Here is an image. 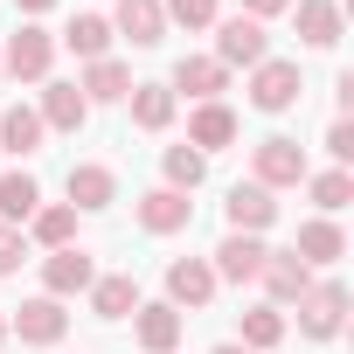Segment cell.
<instances>
[{"instance_id":"21","label":"cell","mask_w":354,"mask_h":354,"mask_svg":"<svg viewBox=\"0 0 354 354\" xmlns=\"http://www.w3.org/2000/svg\"><path fill=\"white\" fill-rule=\"evenodd\" d=\"M91 104H118V97H132V70L118 63V56H97V63H84V84H77Z\"/></svg>"},{"instance_id":"3","label":"cell","mask_w":354,"mask_h":354,"mask_svg":"<svg viewBox=\"0 0 354 354\" xmlns=\"http://www.w3.org/2000/svg\"><path fill=\"white\" fill-rule=\"evenodd\" d=\"M49 63H56V35L35 21H21L8 35V49H0V70H15L21 84H49Z\"/></svg>"},{"instance_id":"13","label":"cell","mask_w":354,"mask_h":354,"mask_svg":"<svg viewBox=\"0 0 354 354\" xmlns=\"http://www.w3.org/2000/svg\"><path fill=\"white\" fill-rule=\"evenodd\" d=\"M167 91H174V97H195V104H216V97L230 91V70H223L216 56H181L174 77H167Z\"/></svg>"},{"instance_id":"9","label":"cell","mask_w":354,"mask_h":354,"mask_svg":"<svg viewBox=\"0 0 354 354\" xmlns=\"http://www.w3.org/2000/svg\"><path fill=\"white\" fill-rule=\"evenodd\" d=\"M209 299H216L209 257H174V264H167V306H174V313H202Z\"/></svg>"},{"instance_id":"16","label":"cell","mask_w":354,"mask_h":354,"mask_svg":"<svg viewBox=\"0 0 354 354\" xmlns=\"http://www.w3.org/2000/svg\"><path fill=\"white\" fill-rule=\"evenodd\" d=\"M35 118H42V132H84L91 97H84L77 84H49V91H42V104H35Z\"/></svg>"},{"instance_id":"1","label":"cell","mask_w":354,"mask_h":354,"mask_svg":"<svg viewBox=\"0 0 354 354\" xmlns=\"http://www.w3.org/2000/svg\"><path fill=\"white\" fill-rule=\"evenodd\" d=\"M306 174H313V167H306V146H299V139L271 132V139L250 146V181H257V188H271V195H278V188H306Z\"/></svg>"},{"instance_id":"4","label":"cell","mask_w":354,"mask_h":354,"mask_svg":"<svg viewBox=\"0 0 354 354\" xmlns=\"http://www.w3.org/2000/svg\"><path fill=\"white\" fill-rule=\"evenodd\" d=\"M271 56V35H264V21H250V15H230V21H216V63L223 70H257Z\"/></svg>"},{"instance_id":"2","label":"cell","mask_w":354,"mask_h":354,"mask_svg":"<svg viewBox=\"0 0 354 354\" xmlns=\"http://www.w3.org/2000/svg\"><path fill=\"white\" fill-rule=\"evenodd\" d=\"M299 97H306V77H299L292 56H264V63L250 70V104H257V111L278 118V111H292Z\"/></svg>"},{"instance_id":"33","label":"cell","mask_w":354,"mask_h":354,"mask_svg":"<svg viewBox=\"0 0 354 354\" xmlns=\"http://www.w3.org/2000/svg\"><path fill=\"white\" fill-rule=\"evenodd\" d=\"M326 153H333V167L354 160V118H333V125H326Z\"/></svg>"},{"instance_id":"18","label":"cell","mask_w":354,"mask_h":354,"mask_svg":"<svg viewBox=\"0 0 354 354\" xmlns=\"http://www.w3.org/2000/svg\"><path fill=\"white\" fill-rule=\"evenodd\" d=\"M230 139H236V111H230L223 97H216V104H195V111H188V146H195L202 160H209L216 146H230Z\"/></svg>"},{"instance_id":"11","label":"cell","mask_w":354,"mask_h":354,"mask_svg":"<svg viewBox=\"0 0 354 354\" xmlns=\"http://www.w3.org/2000/svg\"><path fill=\"white\" fill-rule=\"evenodd\" d=\"M223 216H230V236H264V230L278 223V202H271V188L236 181V188H230V202H223Z\"/></svg>"},{"instance_id":"27","label":"cell","mask_w":354,"mask_h":354,"mask_svg":"<svg viewBox=\"0 0 354 354\" xmlns=\"http://www.w3.org/2000/svg\"><path fill=\"white\" fill-rule=\"evenodd\" d=\"M299 42L306 49H333L340 42V8L333 0H299Z\"/></svg>"},{"instance_id":"37","label":"cell","mask_w":354,"mask_h":354,"mask_svg":"<svg viewBox=\"0 0 354 354\" xmlns=\"http://www.w3.org/2000/svg\"><path fill=\"white\" fill-rule=\"evenodd\" d=\"M0 340H8V313H0Z\"/></svg>"},{"instance_id":"14","label":"cell","mask_w":354,"mask_h":354,"mask_svg":"<svg viewBox=\"0 0 354 354\" xmlns=\"http://www.w3.org/2000/svg\"><path fill=\"white\" fill-rule=\"evenodd\" d=\"M209 271H216V285H223V278H230V285H257V271H264V236H223L216 257H209Z\"/></svg>"},{"instance_id":"19","label":"cell","mask_w":354,"mask_h":354,"mask_svg":"<svg viewBox=\"0 0 354 354\" xmlns=\"http://www.w3.org/2000/svg\"><path fill=\"white\" fill-rule=\"evenodd\" d=\"M292 250L319 271V264H340V257H347V236H340L333 216H313V223H299V243H292Z\"/></svg>"},{"instance_id":"26","label":"cell","mask_w":354,"mask_h":354,"mask_svg":"<svg viewBox=\"0 0 354 354\" xmlns=\"http://www.w3.org/2000/svg\"><path fill=\"white\" fill-rule=\"evenodd\" d=\"M56 49H77L84 63H97V56H111V21H104V15H77V21L56 35Z\"/></svg>"},{"instance_id":"12","label":"cell","mask_w":354,"mask_h":354,"mask_svg":"<svg viewBox=\"0 0 354 354\" xmlns=\"http://www.w3.org/2000/svg\"><path fill=\"white\" fill-rule=\"evenodd\" d=\"M188 223H195V202L181 188H146L139 195V230L146 236H181Z\"/></svg>"},{"instance_id":"23","label":"cell","mask_w":354,"mask_h":354,"mask_svg":"<svg viewBox=\"0 0 354 354\" xmlns=\"http://www.w3.org/2000/svg\"><path fill=\"white\" fill-rule=\"evenodd\" d=\"M91 313H97V319H132V313H139V278H132V271L97 278V285H91Z\"/></svg>"},{"instance_id":"8","label":"cell","mask_w":354,"mask_h":354,"mask_svg":"<svg viewBox=\"0 0 354 354\" xmlns=\"http://www.w3.org/2000/svg\"><path fill=\"white\" fill-rule=\"evenodd\" d=\"M91 285H97V264H91L84 243L42 257V292H49V299H77V292H91Z\"/></svg>"},{"instance_id":"36","label":"cell","mask_w":354,"mask_h":354,"mask_svg":"<svg viewBox=\"0 0 354 354\" xmlns=\"http://www.w3.org/2000/svg\"><path fill=\"white\" fill-rule=\"evenodd\" d=\"M216 354H250V347H236V340H223V347H216Z\"/></svg>"},{"instance_id":"17","label":"cell","mask_w":354,"mask_h":354,"mask_svg":"<svg viewBox=\"0 0 354 354\" xmlns=\"http://www.w3.org/2000/svg\"><path fill=\"white\" fill-rule=\"evenodd\" d=\"M111 35H125L132 49H153L167 35V15H160V0H118V15H111Z\"/></svg>"},{"instance_id":"34","label":"cell","mask_w":354,"mask_h":354,"mask_svg":"<svg viewBox=\"0 0 354 354\" xmlns=\"http://www.w3.org/2000/svg\"><path fill=\"white\" fill-rule=\"evenodd\" d=\"M292 0H236V15H250V21H271V15H285Z\"/></svg>"},{"instance_id":"31","label":"cell","mask_w":354,"mask_h":354,"mask_svg":"<svg viewBox=\"0 0 354 354\" xmlns=\"http://www.w3.org/2000/svg\"><path fill=\"white\" fill-rule=\"evenodd\" d=\"M160 15L181 28H216V0H160Z\"/></svg>"},{"instance_id":"24","label":"cell","mask_w":354,"mask_h":354,"mask_svg":"<svg viewBox=\"0 0 354 354\" xmlns=\"http://www.w3.org/2000/svg\"><path fill=\"white\" fill-rule=\"evenodd\" d=\"M0 153H15V160L42 153V118H35V104H8V111H0Z\"/></svg>"},{"instance_id":"25","label":"cell","mask_w":354,"mask_h":354,"mask_svg":"<svg viewBox=\"0 0 354 354\" xmlns=\"http://www.w3.org/2000/svg\"><path fill=\"white\" fill-rule=\"evenodd\" d=\"M42 209V188H35V174H0V223H8V230H21L28 216Z\"/></svg>"},{"instance_id":"35","label":"cell","mask_w":354,"mask_h":354,"mask_svg":"<svg viewBox=\"0 0 354 354\" xmlns=\"http://www.w3.org/2000/svg\"><path fill=\"white\" fill-rule=\"evenodd\" d=\"M15 8H21V15H49V8H56V0H15Z\"/></svg>"},{"instance_id":"7","label":"cell","mask_w":354,"mask_h":354,"mask_svg":"<svg viewBox=\"0 0 354 354\" xmlns=\"http://www.w3.org/2000/svg\"><path fill=\"white\" fill-rule=\"evenodd\" d=\"M8 333H21L28 347H56L63 333H70V313H63V299H21L15 313H8Z\"/></svg>"},{"instance_id":"30","label":"cell","mask_w":354,"mask_h":354,"mask_svg":"<svg viewBox=\"0 0 354 354\" xmlns=\"http://www.w3.org/2000/svg\"><path fill=\"white\" fill-rule=\"evenodd\" d=\"M278 340H285V313H278V306H250V313H243V340H236V347L264 354V347H278Z\"/></svg>"},{"instance_id":"15","label":"cell","mask_w":354,"mask_h":354,"mask_svg":"<svg viewBox=\"0 0 354 354\" xmlns=\"http://www.w3.org/2000/svg\"><path fill=\"white\" fill-rule=\"evenodd\" d=\"M63 188H70V209H77V216H97V209L118 202V174L97 167V160H84V167H70V181H63Z\"/></svg>"},{"instance_id":"22","label":"cell","mask_w":354,"mask_h":354,"mask_svg":"<svg viewBox=\"0 0 354 354\" xmlns=\"http://www.w3.org/2000/svg\"><path fill=\"white\" fill-rule=\"evenodd\" d=\"M21 236H35L42 250H70V243H77V209H70V202H49V209H35V216L21 223Z\"/></svg>"},{"instance_id":"20","label":"cell","mask_w":354,"mask_h":354,"mask_svg":"<svg viewBox=\"0 0 354 354\" xmlns=\"http://www.w3.org/2000/svg\"><path fill=\"white\" fill-rule=\"evenodd\" d=\"M125 104H132V125H139V132H167V125H174V111H181V97H174L167 84H132V97H125Z\"/></svg>"},{"instance_id":"10","label":"cell","mask_w":354,"mask_h":354,"mask_svg":"<svg viewBox=\"0 0 354 354\" xmlns=\"http://www.w3.org/2000/svg\"><path fill=\"white\" fill-rule=\"evenodd\" d=\"M181 333H188V313H174L167 299H139V313H132V340L146 347V354H174L181 347Z\"/></svg>"},{"instance_id":"5","label":"cell","mask_w":354,"mask_h":354,"mask_svg":"<svg viewBox=\"0 0 354 354\" xmlns=\"http://www.w3.org/2000/svg\"><path fill=\"white\" fill-rule=\"evenodd\" d=\"M347 326V285L340 278H313V292L299 299V333L306 340H333Z\"/></svg>"},{"instance_id":"28","label":"cell","mask_w":354,"mask_h":354,"mask_svg":"<svg viewBox=\"0 0 354 354\" xmlns=\"http://www.w3.org/2000/svg\"><path fill=\"white\" fill-rule=\"evenodd\" d=\"M160 174H167L160 188H181V195H195V188L209 181V160H202L195 146H167V160H160Z\"/></svg>"},{"instance_id":"32","label":"cell","mask_w":354,"mask_h":354,"mask_svg":"<svg viewBox=\"0 0 354 354\" xmlns=\"http://www.w3.org/2000/svg\"><path fill=\"white\" fill-rule=\"evenodd\" d=\"M21 257H28V236L0 223V278H15V271H21Z\"/></svg>"},{"instance_id":"6","label":"cell","mask_w":354,"mask_h":354,"mask_svg":"<svg viewBox=\"0 0 354 354\" xmlns=\"http://www.w3.org/2000/svg\"><path fill=\"white\" fill-rule=\"evenodd\" d=\"M257 285L271 292V306L285 313V306H299L306 292H313V264L299 257V250H264V271H257Z\"/></svg>"},{"instance_id":"29","label":"cell","mask_w":354,"mask_h":354,"mask_svg":"<svg viewBox=\"0 0 354 354\" xmlns=\"http://www.w3.org/2000/svg\"><path fill=\"white\" fill-rule=\"evenodd\" d=\"M306 195L319 202V216H340L354 202V174L347 167H326V174H306Z\"/></svg>"}]
</instances>
